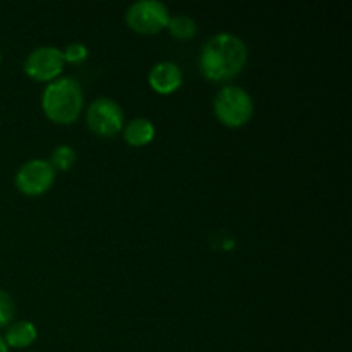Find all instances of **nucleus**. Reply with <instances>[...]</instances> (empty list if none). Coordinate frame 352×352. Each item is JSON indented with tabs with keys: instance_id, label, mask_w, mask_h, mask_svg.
<instances>
[{
	"instance_id": "f257e3e1",
	"label": "nucleus",
	"mask_w": 352,
	"mask_h": 352,
	"mask_svg": "<svg viewBox=\"0 0 352 352\" xmlns=\"http://www.w3.org/2000/svg\"><path fill=\"white\" fill-rule=\"evenodd\" d=\"M246 62V43L232 33H219L203 47L199 67L205 78L212 81H229L243 71Z\"/></svg>"
},
{
	"instance_id": "f03ea898",
	"label": "nucleus",
	"mask_w": 352,
	"mask_h": 352,
	"mask_svg": "<svg viewBox=\"0 0 352 352\" xmlns=\"http://www.w3.org/2000/svg\"><path fill=\"white\" fill-rule=\"evenodd\" d=\"M85 103L82 88L74 78H57L50 81L41 96L43 112L52 122L72 124L79 117Z\"/></svg>"
},
{
	"instance_id": "7ed1b4c3",
	"label": "nucleus",
	"mask_w": 352,
	"mask_h": 352,
	"mask_svg": "<svg viewBox=\"0 0 352 352\" xmlns=\"http://www.w3.org/2000/svg\"><path fill=\"white\" fill-rule=\"evenodd\" d=\"M215 116L223 126L241 127L253 117L254 103L250 93L241 86H223L213 102Z\"/></svg>"
},
{
	"instance_id": "20e7f679",
	"label": "nucleus",
	"mask_w": 352,
	"mask_h": 352,
	"mask_svg": "<svg viewBox=\"0 0 352 352\" xmlns=\"http://www.w3.org/2000/svg\"><path fill=\"white\" fill-rule=\"evenodd\" d=\"M170 12L167 6L158 0H138L129 6L126 21L129 28L141 34H155L167 28Z\"/></svg>"
},
{
	"instance_id": "39448f33",
	"label": "nucleus",
	"mask_w": 352,
	"mask_h": 352,
	"mask_svg": "<svg viewBox=\"0 0 352 352\" xmlns=\"http://www.w3.org/2000/svg\"><path fill=\"white\" fill-rule=\"evenodd\" d=\"M86 122L95 134L112 138L122 129L124 113L119 103L109 96H98L86 110Z\"/></svg>"
},
{
	"instance_id": "423d86ee",
	"label": "nucleus",
	"mask_w": 352,
	"mask_h": 352,
	"mask_svg": "<svg viewBox=\"0 0 352 352\" xmlns=\"http://www.w3.org/2000/svg\"><path fill=\"white\" fill-rule=\"evenodd\" d=\"M55 181V168L43 158H34L21 165L16 174V186L23 195L40 196L52 188Z\"/></svg>"
},
{
	"instance_id": "0eeeda50",
	"label": "nucleus",
	"mask_w": 352,
	"mask_h": 352,
	"mask_svg": "<svg viewBox=\"0 0 352 352\" xmlns=\"http://www.w3.org/2000/svg\"><path fill=\"white\" fill-rule=\"evenodd\" d=\"M64 64V55L57 47H38L24 60V72L34 81H54Z\"/></svg>"
},
{
	"instance_id": "6e6552de",
	"label": "nucleus",
	"mask_w": 352,
	"mask_h": 352,
	"mask_svg": "<svg viewBox=\"0 0 352 352\" xmlns=\"http://www.w3.org/2000/svg\"><path fill=\"white\" fill-rule=\"evenodd\" d=\"M148 82L160 95H170L182 85V71L170 60H162L151 67Z\"/></svg>"
},
{
	"instance_id": "1a4fd4ad",
	"label": "nucleus",
	"mask_w": 352,
	"mask_h": 352,
	"mask_svg": "<svg viewBox=\"0 0 352 352\" xmlns=\"http://www.w3.org/2000/svg\"><path fill=\"white\" fill-rule=\"evenodd\" d=\"M38 332L36 327L31 322H16L7 329L6 337H3V342L7 344V347H14V349H23V347L31 346V344L36 340Z\"/></svg>"
},
{
	"instance_id": "9d476101",
	"label": "nucleus",
	"mask_w": 352,
	"mask_h": 352,
	"mask_svg": "<svg viewBox=\"0 0 352 352\" xmlns=\"http://www.w3.org/2000/svg\"><path fill=\"white\" fill-rule=\"evenodd\" d=\"M155 138V126L151 120L134 119L124 129V140L131 144V146H144V144L151 143Z\"/></svg>"
},
{
	"instance_id": "9b49d317",
	"label": "nucleus",
	"mask_w": 352,
	"mask_h": 352,
	"mask_svg": "<svg viewBox=\"0 0 352 352\" xmlns=\"http://www.w3.org/2000/svg\"><path fill=\"white\" fill-rule=\"evenodd\" d=\"M168 31H170L172 36L179 38V40H189L196 34L198 26H196L195 19L186 14H177V16H170L167 24Z\"/></svg>"
},
{
	"instance_id": "f8f14e48",
	"label": "nucleus",
	"mask_w": 352,
	"mask_h": 352,
	"mask_svg": "<svg viewBox=\"0 0 352 352\" xmlns=\"http://www.w3.org/2000/svg\"><path fill=\"white\" fill-rule=\"evenodd\" d=\"M76 162V151L74 148L69 146V144H60V146L55 148L52 151V158L50 164L55 170H69V168L74 165Z\"/></svg>"
},
{
	"instance_id": "ddd939ff",
	"label": "nucleus",
	"mask_w": 352,
	"mask_h": 352,
	"mask_svg": "<svg viewBox=\"0 0 352 352\" xmlns=\"http://www.w3.org/2000/svg\"><path fill=\"white\" fill-rule=\"evenodd\" d=\"M16 313V306H14V299L10 298L9 292L0 289V329L7 327L14 318Z\"/></svg>"
},
{
	"instance_id": "4468645a",
	"label": "nucleus",
	"mask_w": 352,
	"mask_h": 352,
	"mask_svg": "<svg viewBox=\"0 0 352 352\" xmlns=\"http://www.w3.org/2000/svg\"><path fill=\"white\" fill-rule=\"evenodd\" d=\"M64 55V62H71V64H79V62L86 60L88 58V47L85 43H69L65 47V50L62 52Z\"/></svg>"
},
{
	"instance_id": "2eb2a0df",
	"label": "nucleus",
	"mask_w": 352,
	"mask_h": 352,
	"mask_svg": "<svg viewBox=\"0 0 352 352\" xmlns=\"http://www.w3.org/2000/svg\"><path fill=\"white\" fill-rule=\"evenodd\" d=\"M0 352H9V347L3 342V337H0Z\"/></svg>"
},
{
	"instance_id": "dca6fc26",
	"label": "nucleus",
	"mask_w": 352,
	"mask_h": 352,
	"mask_svg": "<svg viewBox=\"0 0 352 352\" xmlns=\"http://www.w3.org/2000/svg\"><path fill=\"white\" fill-rule=\"evenodd\" d=\"M0 60H2V52H0Z\"/></svg>"
}]
</instances>
